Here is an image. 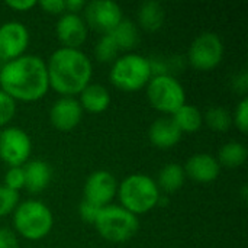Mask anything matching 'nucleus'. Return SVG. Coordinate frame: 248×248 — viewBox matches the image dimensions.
I'll return each instance as SVG.
<instances>
[{
	"label": "nucleus",
	"mask_w": 248,
	"mask_h": 248,
	"mask_svg": "<svg viewBox=\"0 0 248 248\" xmlns=\"http://www.w3.org/2000/svg\"><path fill=\"white\" fill-rule=\"evenodd\" d=\"M0 86L15 100H38L45 96L49 87L46 62L32 54L7 61L0 70Z\"/></svg>",
	"instance_id": "obj_1"
},
{
	"label": "nucleus",
	"mask_w": 248,
	"mask_h": 248,
	"mask_svg": "<svg viewBox=\"0 0 248 248\" xmlns=\"http://www.w3.org/2000/svg\"><path fill=\"white\" fill-rule=\"evenodd\" d=\"M49 86L62 96L73 97L90 84L93 65L90 58L77 48H58L46 64Z\"/></svg>",
	"instance_id": "obj_2"
},
{
	"label": "nucleus",
	"mask_w": 248,
	"mask_h": 248,
	"mask_svg": "<svg viewBox=\"0 0 248 248\" xmlns=\"http://www.w3.org/2000/svg\"><path fill=\"white\" fill-rule=\"evenodd\" d=\"M118 196L122 208L138 215L157 206L160 202V189L153 177L135 173L124 179L118 187Z\"/></svg>",
	"instance_id": "obj_3"
},
{
	"label": "nucleus",
	"mask_w": 248,
	"mask_h": 248,
	"mask_svg": "<svg viewBox=\"0 0 248 248\" xmlns=\"http://www.w3.org/2000/svg\"><path fill=\"white\" fill-rule=\"evenodd\" d=\"M16 231L28 240L46 237L54 225L51 209L39 201H26L16 206L13 215Z\"/></svg>",
	"instance_id": "obj_4"
},
{
	"label": "nucleus",
	"mask_w": 248,
	"mask_h": 248,
	"mask_svg": "<svg viewBox=\"0 0 248 248\" xmlns=\"http://www.w3.org/2000/svg\"><path fill=\"white\" fill-rule=\"evenodd\" d=\"M94 227L105 240L110 243H125L137 234L140 222L137 215L125 208L106 205L100 209Z\"/></svg>",
	"instance_id": "obj_5"
},
{
	"label": "nucleus",
	"mask_w": 248,
	"mask_h": 248,
	"mask_svg": "<svg viewBox=\"0 0 248 248\" xmlns=\"http://www.w3.org/2000/svg\"><path fill=\"white\" fill-rule=\"evenodd\" d=\"M153 77L151 61L140 54H126L115 60L110 81L124 92H135L148 84Z\"/></svg>",
	"instance_id": "obj_6"
},
{
	"label": "nucleus",
	"mask_w": 248,
	"mask_h": 248,
	"mask_svg": "<svg viewBox=\"0 0 248 248\" xmlns=\"http://www.w3.org/2000/svg\"><path fill=\"white\" fill-rule=\"evenodd\" d=\"M147 96L154 109L171 115L186 103L183 86L170 74L151 77L147 84Z\"/></svg>",
	"instance_id": "obj_7"
},
{
	"label": "nucleus",
	"mask_w": 248,
	"mask_h": 248,
	"mask_svg": "<svg viewBox=\"0 0 248 248\" xmlns=\"http://www.w3.org/2000/svg\"><path fill=\"white\" fill-rule=\"evenodd\" d=\"M224 57V44L214 32H203L195 38L189 48L190 64L201 70L208 71L215 68Z\"/></svg>",
	"instance_id": "obj_8"
},
{
	"label": "nucleus",
	"mask_w": 248,
	"mask_h": 248,
	"mask_svg": "<svg viewBox=\"0 0 248 248\" xmlns=\"http://www.w3.org/2000/svg\"><path fill=\"white\" fill-rule=\"evenodd\" d=\"M32 150L29 135L16 126L4 128L0 131V158L10 167H22Z\"/></svg>",
	"instance_id": "obj_9"
},
{
	"label": "nucleus",
	"mask_w": 248,
	"mask_h": 248,
	"mask_svg": "<svg viewBox=\"0 0 248 248\" xmlns=\"http://www.w3.org/2000/svg\"><path fill=\"white\" fill-rule=\"evenodd\" d=\"M87 23L103 33L112 32L116 25L124 19L121 6L113 0H93L86 6Z\"/></svg>",
	"instance_id": "obj_10"
},
{
	"label": "nucleus",
	"mask_w": 248,
	"mask_h": 248,
	"mask_svg": "<svg viewBox=\"0 0 248 248\" xmlns=\"http://www.w3.org/2000/svg\"><path fill=\"white\" fill-rule=\"evenodd\" d=\"M28 44L29 31L23 23L10 20L0 26V60L4 62L23 55Z\"/></svg>",
	"instance_id": "obj_11"
},
{
	"label": "nucleus",
	"mask_w": 248,
	"mask_h": 248,
	"mask_svg": "<svg viewBox=\"0 0 248 248\" xmlns=\"http://www.w3.org/2000/svg\"><path fill=\"white\" fill-rule=\"evenodd\" d=\"M118 193V183L115 176L106 170H97L89 176L84 185V201L92 202L100 208L109 205Z\"/></svg>",
	"instance_id": "obj_12"
},
{
	"label": "nucleus",
	"mask_w": 248,
	"mask_h": 248,
	"mask_svg": "<svg viewBox=\"0 0 248 248\" xmlns=\"http://www.w3.org/2000/svg\"><path fill=\"white\" fill-rule=\"evenodd\" d=\"M81 116L83 109L78 100L70 96H62L61 99H58L49 110L51 124L54 125V128L62 132L74 129L81 121Z\"/></svg>",
	"instance_id": "obj_13"
},
{
	"label": "nucleus",
	"mask_w": 248,
	"mask_h": 248,
	"mask_svg": "<svg viewBox=\"0 0 248 248\" xmlns=\"http://www.w3.org/2000/svg\"><path fill=\"white\" fill-rule=\"evenodd\" d=\"M57 36L65 48H77L87 38L84 20L77 13H64L57 23Z\"/></svg>",
	"instance_id": "obj_14"
},
{
	"label": "nucleus",
	"mask_w": 248,
	"mask_h": 248,
	"mask_svg": "<svg viewBox=\"0 0 248 248\" xmlns=\"http://www.w3.org/2000/svg\"><path fill=\"white\" fill-rule=\"evenodd\" d=\"M185 174L199 183L214 182L221 171V166L218 160L211 154H195L192 155L185 166Z\"/></svg>",
	"instance_id": "obj_15"
},
{
	"label": "nucleus",
	"mask_w": 248,
	"mask_h": 248,
	"mask_svg": "<svg viewBox=\"0 0 248 248\" xmlns=\"http://www.w3.org/2000/svg\"><path fill=\"white\" fill-rule=\"evenodd\" d=\"M148 137L153 145L158 148H170L180 141L182 132L171 118H160L151 124Z\"/></svg>",
	"instance_id": "obj_16"
},
{
	"label": "nucleus",
	"mask_w": 248,
	"mask_h": 248,
	"mask_svg": "<svg viewBox=\"0 0 248 248\" xmlns=\"http://www.w3.org/2000/svg\"><path fill=\"white\" fill-rule=\"evenodd\" d=\"M81 109H86L92 113L105 112L110 105V94L108 89L102 84H87L81 93L78 100Z\"/></svg>",
	"instance_id": "obj_17"
},
{
	"label": "nucleus",
	"mask_w": 248,
	"mask_h": 248,
	"mask_svg": "<svg viewBox=\"0 0 248 248\" xmlns=\"http://www.w3.org/2000/svg\"><path fill=\"white\" fill-rule=\"evenodd\" d=\"M25 187L31 193L42 192L51 182V169L42 160H32L23 167Z\"/></svg>",
	"instance_id": "obj_18"
},
{
	"label": "nucleus",
	"mask_w": 248,
	"mask_h": 248,
	"mask_svg": "<svg viewBox=\"0 0 248 248\" xmlns=\"http://www.w3.org/2000/svg\"><path fill=\"white\" fill-rule=\"evenodd\" d=\"M171 119L174 121V124L177 125V128L180 129V132H196L201 129L202 124H203V116L201 113V110L193 106V105H187L185 103L180 109H177Z\"/></svg>",
	"instance_id": "obj_19"
},
{
	"label": "nucleus",
	"mask_w": 248,
	"mask_h": 248,
	"mask_svg": "<svg viewBox=\"0 0 248 248\" xmlns=\"http://www.w3.org/2000/svg\"><path fill=\"white\" fill-rule=\"evenodd\" d=\"M138 20H140V25L147 31L153 32V31L160 29L164 22L163 6L155 0L142 3L138 10Z\"/></svg>",
	"instance_id": "obj_20"
},
{
	"label": "nucleus",
	"mask_w": 248,
	"mask_h": 248,
	"mask_svg": "<svg viewBox=\"0 0 248 248\" xmlns=\"http://www.w3.org/2000/svg\"><path fill=\"white\" fill-rule=\"evenodd\" d=\"M185 177L186 174L182 166H179L177 163H169L160 170L157 186L158 189L171 193V192L179 190L183 186Z\"/></svg>",
	"instance_id": "obj_21"
},
{
	"label": "nucleus",
	"mask_w": 248,
	"mask_h": 248,
	"mask_svg": "<svg viewBox=\"0 0 248 248\" xmlns=\"http://www.w3.org/2000/svg\"><path fill=\"white\" fill-rule=\"evenodd\" d=\"M109 33L115 39L119 49H132L137 46L140 41V33H138L137 26L128 19H122L116 25V28Z\"/></svg>",
	"instance_id": "obj_22"
},
{
	"label": "nucleus",
	"mask_w": 248,
	"mask_h": 248,
	"mask_svg": "<svg viewBox=\"0 0 248 248\" xmlns=\"http://www.w3.org/2000/svg\"><path fill=\"white\" fill-rule=\"evenodd\" d=\"M248 151L247 147L241 142H227L225 145L221 147L219 150V161L225 167H240L246 163L247 160Z\"/></svg>",
	"instance_id": "obj_23"
},
{
	"label": "nucleus",
	"mask_w": 248,
	"mask_h": 248,
	"mask_svg": "<svg viewBox=\"0 0 248 248\" xmlns=\"http://www.w3.org/2000/svg\"><path fill=\"white\" fill-rule=\"evenodd\" d=\"M203 118H205V122L208 124V126L217 132H225L232 125L231 113L225 108H221V106L209 108Z\"/></svg>",
	"instance_id": "obj_24"
},
{
	"label": "nucleus",
	"mask_w": 248,
	"mask_h": 248,
	"mask_svg": "<svg viewBox=\"0 0 248 248\" xmlns=\"http://www.w3.org/2000/svg\"><path fill=\"white\" fill-rule=\"evenodd\" d=\"M121 49L116 45V42H115V39L112 38L110 33H105L99 39V42H97V45L94 48L96 58L99 61H102V62H110V61H113L118 57V52Z\"/></svg>",
	"instance_id": "obj_25"
},
{
	"label": "nucleus",
	"mask_w": 248,
	"mask_h": 248,
	"mask_svg": "<svg viewBox=\"0 0 248 248\" xmlns=\"http://www.w3.org/2000/svg\"><path fill=\"white\" fill-rule=\"evenodd\" d=\"M19 202V193L6 187L0 186V217L10 214Z\"/></svg>",
	"instance_id": "obj_26"
},
{
	"label": "nucleus",
	"mask_w": 248,
	"mask_h": 248,
	"mask_svg": "<svg viewBox=\"0 0 248 248\" xmlns=\"http://www.w3.org/2000/svg\"><path fill=\"white\" fill-rule=\"evenodd\" d=\"M16 113V100L0 90V126L12 121Z\"/></svg>",
	"instance_id": "obj_27"
},
{
	"label": "nucleus",
	"mask_w": 248,
	"mask_h": 248,
	"mask_svg": "<svg viewBox=\"0 0 248 248\" xmlns=\"http://www.w3.org/2000/svg\"><path fill=\"white\" fill-rule=\"evenodd\" d=\"M4 186L17 192L19 189L25 187V173L23 167H10L4 176Z\"/></svg>",
	"instance_id": "obj_28"
},
{
	"label": "nucleus",
	"mask_w": 248,
	"mask_h": 248,
	"mask_svg": "<svg viewBox=\"0 0 248 248\" xmlns=\"http://www.w3.org/2000/svg\"><path fill=\"white\" fill-rule=\"evenodd\" d=\"M234 122L237 125V128L241 131V132H247L248 128V99L244 97L238 105H237V109H235V113H234Z\"/></svg>",
	"instance_id": "obj_29"
},
{
	"label": "nucleus",
	"mask_w": 248,
	"mask_h": 248,
	"mask_svg": "<svg viewBox=\"0 0 248 248\" xmlns=\"http://www.w3.org/2000/svg\"><path fill=\"white\" fill-rule=\"evenodd\" d=\"M100 206L92 203V202H87L83 199V202L80 203V208H78V212H80V217L84 222H89V224H94L96 219H97V215L100 212Z\"/></svg>",
	"instance_id": "obj_30"
},
{
	"label": "nucleus",
	"mask_w": 248,
	"mask_h": 248,
	"mask_svg": "<svg viewBox=\"0 0 248 248\" xmlns=\"http://www.w3.org/2000/svg\"><path fill=\"white\" fill-rule=\"evenodd\" d=\"M39 6L48 13H62L65 10V0H42Z\"/></svg>",
	"instance_id": "obj_31"
},
{
	"label": "nucleus",
	"mask_w": 248,
	"mask_h": 248,
	"mask_svg": "<svg viewBox=\"0 0 248 248\" xmlns=\"http://www.w3.org/2000/svg\"><path fill=\"white\" fill-rule=\"evenodd\" d=\"M0 248H19L16 235L7 228H0Z\"/></svg>",
	"instance_id": "obj_32"
},
{
	"label": "nucleus",
	"mask_w": 248,
	"mask_h": 248,
	"mask_svg": "<svg viewBox=\"0 0 248 248\" xmlns=\"http://www.w3.org/2000/svg\"><path fill=\"white\" fill-rule=\"evenodd\" d=\"M6 4L15 10H19V12H25V10H29L32 9L33 6H36L38 3L35 0H7Z\"/></svg>",
	"instance_id": "obj_33"
},
{
	"label": "nucleus",
	"mask_w": 248,
	"mask_h": 248,
	"mask_svg": "<svg viewBox=\"0 0 248 248\" xmlns=\"http://www.w3.org/2000/svg\"><path fill=\"white\" fill-rule=\"evenodd\" d=\"M84 6H86V3L83 0H65V10L68 13H77Z\"/></svg>",
	"instance_id": "obj_34"
}]
</instances>
